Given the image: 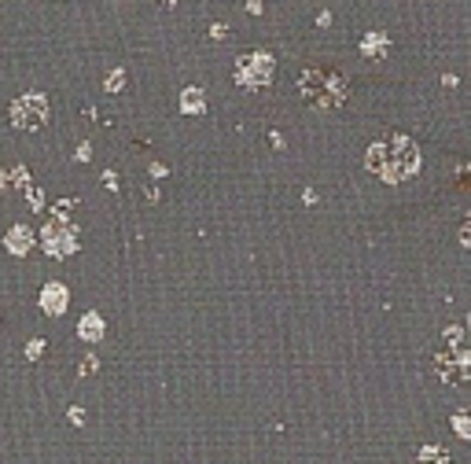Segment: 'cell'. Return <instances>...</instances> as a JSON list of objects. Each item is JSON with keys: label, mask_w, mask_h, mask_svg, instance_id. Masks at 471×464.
Wrapping results in <instances>:
<instances>
[{"label": "cell", "mask_w": 471, "mask_h": 464, "mask_svg": "<svg viewBox=\"0 0 471 464\" xmlns=\"http://www.w3.org/2000/svg\"><path fill=\"white\" fill-rule=\"evenodd\" d=\"M383 48H387L383 37H365L361 41V52H365V56H383Z\"/></svg>", "instance_id": "cell-12"}, {"label": "cell", "mask_w": 471, "mask_h": 464, "mask_svg": "<svg viewBox=\"0 0 471 464\" xmlns=\"http://www.w3.org/2000/svg\"><path fill=\"white\" fill-rule=\"evenodd\" d=\"M453 427H457L464 438H471V413H460V416H453Z\"/></svg>", "instance_id": "cell-13"}, {"label": "cell", "mask_w": 471, "mask_h": 464, "mask_svg": "<svg viewBox=\"0 0 471 464\" xmlns=\"http://www.w3.org/2000/svg\"><path fill=\"white\" fill-rule=\"evenodd\" d=\"M365 166L376 177L387 181V185H398V181L416 174V166H420V151H416V144L409 137H387V140H379V144L368 148Z\"/></svg>", "instance_id": "cell-1"}, {"label": "cell", "mask_w": 471, "mask_h": 464, "mask_svg": "<svg viewBox=\"0 0 471 464\" xmlns=\"http://www.w3.org/2000/svg\"><path fill=\"white\" fill-rule=\"evenodd\" d=\"M0 177H4V174H0ZM0 192H4V181H0Z\"/></svg>", "instance_id": "cell-19"}, {"label": "cell", "mask_w": 471, "mask_h": 464, "mask_svg": "<svg viewBox=\"0 0 471 464\" xmlns=\"http://www.w3.org/2000/svg\"><path fill=\"white\" fill-rule=\"evenodd\" d=\"M70 420H74V424H85V413H81V409H70V413H67Z\"/></svg>", "instance_id": "cell-18"}, {"label": "cell", "mask_w": 471, "mask_h": 464, "mask_svg": "<svg viewBox=\"0 0 471 464\" xmlns=\"http://www.w3.org/2000/svg\"><path fill=\"white\" fill-rule=\"evenodd\" d=\"M122 78H125V74H122V70H114L111 78H107V89H118V85H122Z\"/></svg>", "instance_id": "cell-15"}, {"label": "cell", "mask_w": 471, "mask_h": 464, "mask_svg": "<svg viewBox=\"0 0 471 464\" xmlns=\"http://www.w3.org/2000/svg\"><path fill=\"white\" fill-rule=\"evenodd\" d=\"M269 74H273V59L265 56V52L243 56L240 67H236V78H240V85H251V89H262V85H269Z\"/></svg>", "instance_id": "cell-5"}, {"label": "cell", "mask_w": 471, "mask_h": 464, "mask_svg": "<svg viewBox=\"0 0 471 464\" xmlns=\"http://www.w3.org/2000/svg\"><path fill=\"white\" fill-rule=\"evenodd\" d=\"M41 306H48L52 314H59V310L67 306V288H63V284H48L45 291H41Z\"/></svg>", "instance_id": "cell-7"}, {"label": "cell", "mask_w": 471, "mask_h": 464, "mask_svg": "<svg viewBox=\"0 0 471 464\" xmlns=\"http://www.w3.org/2000/svg\"><path fill=\"white\" fill-rule=\"evenodd\" d=\"M435 372L442 376L446 383H453V380H471V354H468V350L438 354V358H435Z\"/></svg>", "instance_id": "cell-6"}, {"label": "cell", "mask_w": 471, "mask_h": 464, "mask_svg": "<svg viewBox=\"0 0 471 464\" xmlns=\"http://www.w3.org/2000/svg\"><path fill=\"white\" fill-rule=\"evenodd\" d=\"M460 240H464V243H468V247H471V218H468V221H464V229H460Z\"/></svg>", "instance_id": "cell-17"}, {"label": "cell", "mask_w": 471, "mask_h": 464, "mask_svg": "<svg viewBox=\"0 0 471 464\" xmlns=\"http://www.w3.org/2000/svg\"><path fill=\"white\" fill-rule=\"evenodd\" d=\"M420 464H449V457H446V450L427 446V450H420Z\"/></svg>", "instance_id": "cell-10"}, {"label": "cell", "mask_w": 471, "mask_h": 464, "mask_svg": "<svg viewBox=\"0 0 471 464\" xmlns=\"http://www.w3.org/2000/svg\"><path fill=\"white\" fill-rule=\"evenodd\" d=\"M41 350H45V343H41V339H34V343H30V347H26V354H30V358H37Z\"/></svg>", "instance_id": "cell-16"}, {"label": "cell", "mask_w": 471, "mask_h": 464, "mask_svg": "<svg viewBox=\"0 0 471 464\" xmlns=\"http://www.w3.org/2000/svg\"><path fill=\"white\" fill-rule=\"evenodd\" d=\"M100 317H96V314H85V321H81V336L85 339H96V336H100Z\"/></svg>", "instance_id": "cell-11"}, {"label": "cell", "mask_w": 471, "mask_h": 464, "mask_svg": "<svg viewBox=\"0 0 471 464\" xmlns=\"http://www.w3.org/2000/svg\"><path fill=\"white\" fill-rule=\"evenodd\" d=\"M30 243H34V240H30V229H26V225H15V229L8 232V251L26 254V251H30Z\"/></svg>", "instance_id": "cell-8"}, {"label": "cell", "mask_w": 471, "mask_h": 464, "mask_svg": "<svg viewBox=\"0 0 471 464\" xmlns=\"http://www.w3.org/2000/svg\"><path fill=\"white\" fill-rule=\"evenodd\" d=\"M41 240H45V251L56 254V258L78 251V229H74L70 221H52V225H45Z\"/></svg>", "instance_id": "cell-4"}, {"label": "cell", "mask_w": 471, "mask_h": 464, "mask_svg": "<svg viewBox=\"0 0 471 464\" xmlns=\"http://www.w3.org/2000/svg\"><path fill=\"white\" fill-rule=\"evenodd\" d=\"M26 196H30V207H34V210H41V214H45V196H41V188H30V192H26Z\"/></svg>", "instance_id": "cell-14"}, {"label": "cell", "mask_w": 471, "mask_h": 464, "mask_svg": "<svg viewBox=\"0 0 471 464\" xmlns=\"http://www.w3.org/2000/svg\"><path fill=\"white\" fill-rule=\"evenodd\" d=\"M468 325H471V317H468Z\"/></svg>", "instance_id": "cell-20"}, {"label": "cell", "mask_w": 471, "mask_h": 464, "mask_svg": "<svg viewBox=\"0 0 471 464\" xmlns=\"http://www.w3.org/2000/svg\"><path fill=\"white\" fill-rule=\"evenodd\" d=\"M180 107H185V111L191 114V111H202V107H207V103H202V92L199 89H185V96H180Z\"/></svg>", "instance_id": "cell-9"}, {"label": "cell", "mask_w": 471, "mask_h": 464, "mask_svg": "<svg viewBox=\"0 0 471 464\" xmlns=\"http://www.w3.org/2000/svg\"><path fill=\"white\" fill-rule=\"evenodd\" d=\"M12 122L19 129H41L48 122V100L41 92H26L12 103Z\"/></svg>", "instance_id": "cell-3"}, {"label": "cell", "mask_w": 471, "mask_h": 464, "mask_svg": "<svg viewBox=\"0 0 471 464\" xmlns=\"http://www.w3.org/2000/svg\"><path fill=\"white\" fill-rule=\"evenodd\" d=\"M342 89H346V81H342L339 74H331V70H306L302 74V96L313 100V103L335 107V103H342V96H346Z\"/></svg>", "instance_id": "cell-2"}]
</instances>
